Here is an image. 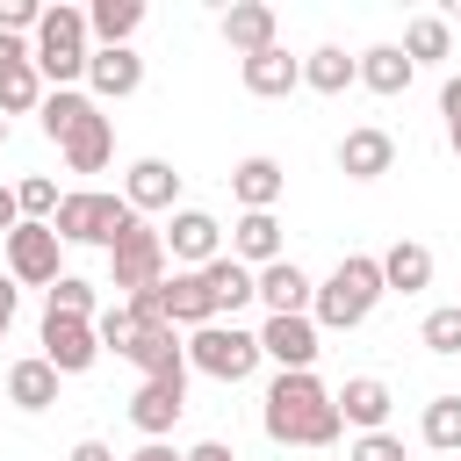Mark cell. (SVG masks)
Wrapping results in <instances>:
<instances>
[{
    "mask_svg": "<svg viewBox=\"0 0 461 461\" xmlns=\"http://www.w3.org/2000/svg\"><path fill=\"white\" fill-rule=\"evenodd\" d=\"M259 418H267V439H274V447H331V439L346 432L339 396L317 382V367H303V375H274Z\"/></svg>",
    "mask_w": 461,
    "mask_h": 461,
    "instance_id": "obj_1",
    "label": "cell"
},
{
    "mask_svg": "<svg viewBox=\"0 0 461 461\" xmlns=\"http://www.w3.org/2000/svg\"><path fill=\"white\" fill-rule=\"evenodd\" d=\"M43 137L65 151V166L72 173H101L108 158H115V130H108V115L86 101V94H72V86H58V94H43Z\"/></svg>",
    "mask_w": 461,
    "mask_h": 461,
    "instance_id": "obj_2",
    "label": "cell"
},
{
    "mask_svg": "<svg viewBox=\"0 0 461 461\" xmlns=\"http://www.w3.org/2000/svg\"><path fill=\"white\" fill-rule=\"evenodd\" d=\"M382 295H389V288H382V259L346 252V259L317 281V310H310V317H317V331H360Z\"/></svg>",
    "mask_w": 461,
    "mask_h": 461,
    "instance_id": "obj_3",
    "label": "cell"
},
{
    "mask_svg": "<svg viewBox=\"0 0 461 461\" xmlns=\"http://www.w3.org/2000/svg\"><path fill=\"white\" fill-rule=\"evenodd\" d=\"M94 29H86V7H43V29H36V72L43 79H58V86H72V79H86V58H94V43H86Z\"/></svg>",
    "mask_w": 461,
    "mask_h": 461,
    "instance_id": "obj_4",
    "label": "cell"
},
{
    "mask_svg": "<svg viewBox=\"0 0 461 461\" xmlns=\"http://www.w3.org/2000/svg\"><path fill=\"white\" fill-rule=\"evenodd\" d=\"M130 223H137V209H130L122 194H101V187H72V194L58 202V216H50V230H58L65 245H115Z\"/></svg>",
    "mask_w": 461,
    "mask_h": 461,
    "instance_id": "obj_5",
    "label": "cell"
},
{
    "mask_svg": "<svg viewBox=\"0 0 461 461\" xmlns=\"http://www.w3.org/2000/svg\"><path fill=\"white\" fill-rule=\"evenodd\" d=\"M267 353H259V331H245V324H202V331H187V367H202V375H216V382H252V367H259Z\"/></svg>",
    "mask_w": 461,
    "mask_h": 461,
    "instance_id": "obj_6",
    "label": "cell"
},
{
    "mask_svg": "<svg viewBox=\"0 0 461 461\" xmlns=\"http://www.w3.org/2000/svg\"><path fill=\"white\" fill-rule=\"evenodd\" d=\"M166 267H173V259H166V230H151L144 216L108 245V281H115L122 295H151V288L166 281Z\"/></svg>",
    "mask_w": 461,
    "mask_h": 461,
    "instance_id": "obj_7",
    "label": "cell"
},
{
    "mask_svg": "<svg viewBox=\"0 0 461 461\" xmlns=\"http://www.w3.org/2000/svg\"><path fill=\"white\" fill-rule=\"evenodd\" d=\"M58 252H65V238L50 230V223H22L14 238H7V274H14V288H58Z\"/></svg>",
    "mask_w": 461,
    "mask_h": 461,
    "instance_id": "obj_8",
    "label": "cell"
},
{
    "mask_svg": "<svg viewBox=\"0 0 461 461\" xmlns=\"http://www.w3.org/2000/svg\"><path fill=\"white\" fill-rule=\"evenodd\" d=\"M166 259H180L187 274H202L209 259H223V223L209 209H173L166 223Z\"/></svg>",
    "mask_w": 461,
    "mask_h": 461,
    "instance_id": "obj_9",
    "label": "cell"
},
{
    "mask_svg": "<svg viewBox=\"0 0 461 461\" xmlns=\"http://www.w3.org/2000/svg\"><path fill=\"white\" fill-rule=\"evenodd\" d=\"M43 360H50L58 375H86V367L101 360L94 317H50V310H43Z\"/></svg>",
    "mask_w": 461,
    "mask_h": 461,
    "instance_id": "obj_10",
    "label": "cell"
},
{
    "mask_svg": "<svg viewBox=\"0 0 461 461\" xmlns=\"http://www.w3.org/2000/svg\"><path fill=\"white\" fill-rule=\"evenodd\" d=\"M259 353L267 360H281V375H303V367H317V317H267L259 324Z\"/></svg>",
    "mask_w": 461,
    "mask_h": 461,
    "instance_id": "obj_11",
    "label": "cell"
},
{
    "mask_svg": "<svg viewBox=\"0 0 461 461\" xmlns=\"http://www.w3.org/2000/svg\"><path fill=\"white\" fill-rule=\"evenodd\" d=\"M180 411H187V375H158V382H144V389L130 396V425H137L144 439H166Z\"/></svg>",
    "mask_w": 461,
    "mask_h": 461,
    "instance_id": "obj_12",
    "label": "cell"
},
{
    "mask_svg": "<svg viewBox=\"0 0 461 461\" xmlns=\"http://www.w3.org/2000/svg\"><path fill=\"white\" fill-rule=\"evenodd\" d=\"M259 303H267V317H310L317 310V281L295 259H274V267H259Z\"/></svg>",
    "mask_w": 461,
    "mask_h": 461,
    "instance_id": "obj_13",
    "label": "cell"
},
{
    "mask_svg": "<svg viewBox=\"0 0 461 461\" xmlns=\"http://www.w3.org/2000/svg\"><path fill=\"white\" fill-rule=\"evenodd\" d=\"M158 317L166 324H187V331H202V324H216V295H209V281L202 274H166L158 281Z\"/></svg>",
    "mask_w": 461,
    "mask_h": 461,
    "instance_id": "obj_14",
    "label": "cell"
},
{
    "mask_svg": "<svg viewBox=\"0 0 461 461\" xmlns=\"http://www.w3.org/2000/svg\"><path fill=\"white\" fill-rule=\"evenodd\" d=\"M389 166H396V137H389V130L360 122V130L339 137V173H346V180H382Z\"/></svg>",
    "mask_w": 461,
    "mask_h": 461,
    "instance_id": "obj_15",
    "label": "cell"
},
{
    "mask_svg": "<svg viewBox=\"0 0 461 461\" xmlns=\"http://www.w3.org/2000/svg\"><path fill=\"white\" fill-rule=\"evenodd\" d=\"M223 43L238 50V65H245V58H259V50H274V43H281L274 7H267V0H238V7L223 14Z\"/></svg>",
    "mask_w": 461,
    "mask_h": 461,
    "instance_id": "obj_16",
    "label": "cell"
},
{
    "mask_svg": "<svg viewBox=\"0 0 461 461\" xmlns=\"http://www.w3.org/2000/svg\"><path fill=\"white\" fill-rule=\"evenodd\" d=\"M86 86H94L101 101H130V94L144 86V58H137V50H101V43H94V58H86Z\"/></svg>",
    "mask_w": 461,
    "mask_h": 461,
    "instance_id": "obj_17",
    "label": "cell"
},
{
    "mask_svg": "<svg viewBox=\"0 0 461 461\" xmlns=\"http://www.w3.org/2000/svg\"><path fill=\"white\" fill-rule=\"evenodd\" d=\"M238 79H245V94H259V101H281V94H295V86H303V58H288V50L274 43V50L245 58V65H238Z\"/></svg>",
    "mask_w": 461,
    "mask_h": 461,
    "instance_id": "obj_18",
    "label": "cell"
},
{
    "mask_svg": "<svg viewBox=\"0 0 461 461\" xmlns=\"http://www.w3.org/2000/svg\"><path fill=\"white\" fill-rule=\"evenodd\" d=\"M122 202H130L137 216L173 209V202H180V173H173L166 158H137V166H130V180H122Z\"/></svg>",
    "mask_w": 461,
    "mask_h": 461,
    "instance_id": "obj_19",
    "label": "cell"
},
{
    "mask_svg": "<svg viewBox=\"0 0 461 461\" xmlns=\"http://www.w3.org/2000/svg\"><path fill=\"white\" fill-rule=\"evenodd\" d=\"M230 259L274 267V259H281V216H274V209H245V216L230 223Z\"/></svg>",
    "mask_w": 461,
    "mask_h": 461,
    "instance_id": "obj_20",
    "label": "cell"
},
{
    "mask_svg": "<svg viewBox=\"0 0 461 461\" xmlns=\"http://www.w3.org/2000/svg\"><path fill=\"white\" fill-rule=\"evenodd\" d=\"M202 281H209V295H216V317H230V324H238V310H245V303H259V274H252L245 259H230V252H223V259H209V267H202Z\"/></svg>",
    "mask_w": 461,
    "mask_h": 461,
    "instance_id": "obj_21",
    "label": "cell"
},
{
    "mask_svg": "<svg viewBox=\"0 0 461 461\" xmlns=\"http://www.w3.org/2000/svg\"><path fill=\"white\" fill-rule=\"evenodd\" d=\"M281 187H288V173H281V158H267V151H252V158L230 166V194H238L245 209H274Z\"/></svg>",
    "mask_w": 461,
    "mask_h": 461,
    "instance_id": "obj_22",
    "label": "cell"
},
{
    "mask_svg": "<svg viewBox=\"0 0 461 461\" xmlns=\"http://www.w3.org/2000/svg\"><path fill=\"white\" fill-rule=\"evenodd\" d=\"M58 382H65V375H58L43 353H29V360L7 367V403H14V411H50V403H58Z\"/></svg>",
    "mask_w": 461,
    "mask_h": 461,
    "instance_id": "obj_23",
    "label": "cell"
},
{
    "mask_svg": "<svg viewBox=\"0 0 461 461\" xmlns=\"http://www.w3.org/2000/svg\"><path fill=\"white\" fill-rule=\"evenodd\" d=\"M382 288H389V295H418V288H432V252H425L418 238H396V245L382 252Z\"/></svg>",
    "mask_w": 461,
    "mask_h": 461,
    "instance_id": "obj_24",
    "label": "cell"
},
{
    "mask_svg": "<svg viewBox=\"0 0 461 461\" xmlns=\"http://www.w3.org/2000/svg\"><path fill=\"white\" fill-rule=\"evenodd\" d=\"M331 396H339V418H346V425H360V432H382V418H389V403H396V396H389V382H375V375H353V382H346V389H331Z\"/></svg>",
    "mask_w": 461,
    "mask_h": 461,
    "instance_id": "obj_25",
    "label": "cell"
},
{
    "mask_svg": "<svg viewBox=\"0 0 461 461\" xmlns=\"http://www.w3.org/2000/svg\"><path fill=\"white\" fill-rule=\"evenodd\" d=\"M86 29L101 36V50H130V36L144 29V0H94Z\"/></svg>",
    "mask_w": 461,
    "mask_h": 461,
    "instance_id": "obj_26",
    "label": "cell"
},
{
    "mask_svg": "<svg viewBox=\"0 0 461 461\" xmlns=\"http://www.w3.org/2000/svg\"><path fill=\"white\" fill-rule=\"evenodd\" d=\"M411 58H403V43H375V50H360V86H375V94H403L411 86Z\"/></svg>",
    "mask_w": 461,
    "mask_h": 461,
    "instance_id": "obj_27",
    "label": "cell"
},
{
    "mask_svg": "<svg viewBox=\"0 0 461 461\" xmlns=\"http://www.w3.org/2000/svg\"><path fill=\"white\" fill-rule=\"evenodd\" d=\"M353 79H360V58H346L339 43H324V50L303 58V86H317V94H346Z\"/></svg>",
    "mask_w": 461,
    "mask_h": 461,
    "instance_id": "obj_28",
    "label": "cell"
},
{
    "mask_svg": "<svg viewBox=\"0 0 461 461\" xmlns=\"http://www.w3.org/2000/svg\"><path fill=\"white\" fill-rule=\"evenodd\" d=\"M29 108H43V72H36V58L0 65V115H29Z\"/></svg>",
    "mask_w": 461,
    "mask_h": 461,
    "instance_id": "obj_29",
    "label": "cell"
},
{
    "mask_svg": "<svg viewBox=\"0 0 461 461\" xmlns=\"http://www.w3.org/2000/svg\"><path fill=\"white\" fill-rule=\"evenodd\" d=\"M418 432H425V447H439V454H461V396H432Z\"/></svg>",
    "mask_w": 461,
    "mask_h": 461,
    "instance_id": "obj_30",
    "label": "cell"
},
{
    "mask_svg": "<svg viewBox=\"0 0 461 461\" xmlns=\"http://www.w3.org/2000/svg\"><path fill=\"white\" fill-rule=\"evenodd\" d=\"M454 50V29H447V14H418L411 29H403V58L418 65V58H447Z\"/></svg>",
    "mask_w": 461,
    "mask_h": 461,
    "instance_id": "obj_31",
    "label": "cell"
},
{
    "mask_svg": "<svg viewBox=\"0 0 461 461\" xmlns=\"http://www.w3.org/2000/svg\"><path fill=\"white\" fill-rule=\"evenodd\" d=\"M94 331H101V353H130V346H137V331H144V317H137L130 303H115V310H101V317H94Z\"/></svg>",
    "mask_w": 461,
    "mask_h": 461,
    "instance_id": "obj_32",
    "label": "cell"
},
{
    "mask_svg": "<svg viewBox=\"0 0 461 461\" xmlns=\"http://www.w3.org/2000/svg\"><path fill=\"white\" fill-rule=\"evenodd\" d=\"M14 194H22V223H50V216H58V202H65V194H58V180H43V173H29Z\"/></svg>",
    "mask_w": 461,
    "mask_h": 461,
    "instance_id": "obj_33",
    "label": "cell"
},
{
    "mask_svg": "<svg viewBox=\"0 0 461 461\" xmlns=\"http://www.w3.org/2000/svg\"><path fill=\"white\" fill-rule=\"evenodd\" d=\"M50 317H94V281H79V274H58V288H50V303H43Z\"/></svg>",
    "mask_w": 461,
    "mask_h": 461,
    "instance_id": "obj_34",
    "label": "cell"
},
{
    "mask_svg": "<svg viewBox=\"0 0 461 461\" xmlns=\"http://www.w3.org/2000/svg\"><path fill=\"white\" fill-rule=\"evenodd\" d=\"M418 339H425V353H461V303L432 310V317L418 324Z\"/></svg>",
    "mask_w": 461,
    "mask_h": 461,
    "instance_id": "obj_35",
    "label": "cell"
},
{
    "mask_svg": "<svg viewBox=\"0 0 461 461\" xmlns=\"http://www.w3.org/2000/svg\"><path fill=\"white\" fill-rule=\"evenodd\" d=\"M346 461H403V439H396V432H360V439L346 447Z\"/></svg>",
    "mask_w": 461,
    "mask_h": 461,
    "instance_id": "obj_36",
    "label": "cell"
},
{
    "mask_svg": "<svg viewBox=\"0 0 461 461\" xmlns=\"http://www.w3.org/2000/svg\"><path fill=\"white\" fill-rule=\"evenodd\" d=\"M22 29H43V7L36 0H0V36H22Z\"/></svg>",
    "mask_w": 461,
    "mask_h": 461,
    "instance_id": "obj_37",
    "label": "cell"
},
{
    "mask_svg": "<svg viewBox=\"0 0 461 461\" xmlns=\"http://www.w3.org/2000/svg\"><path fill=\"white\" fill-rule=\"evenodd\" d=\"M439 115H447V144L461 151V79H447V86H439Z\"/></svg>",
    "mask_w": 461,
    "mask_h": 461,
    "instance_id": "obj_38",
    "label": "cell"
},
{
    "mask_svg": "<svg viewBox=\"0 0 461 461\" xmlns=\"http://www.w3.org/2000/svg\"><path fill=\"white\" fill-rule=\"evenodd\" d=\"M14 230H22V194L0 187V238H14Z\"/></svg>",
    "mask_w": 461,
    "mask_h": 461,
    "instance_id": "obj_39",
    "label": "cell"
},
{
    "mask_svg": "<svg viewBox=\"0 0 461 461\" xmlns=\"http://www.w3.org/2000/svg\"><path fill=\"white\" fill-rule=\"evenodd\" d=\"M65 461H122V454H115V447H108V439H79V447H72V454H65Z\"/></svg>",
    "mask_w": 461,
    "mask_h": 461,
    "instance_id": "obj_40",
    "label": "cell"
},
{
    "mask_svg": "<svg viewBox=\"0 0 461 461\" xmlns=\"http://www.w3.org/2000/svg\"><path fill=\"white\" fill-rule=\"evenodd\" d=\"M187 461H238V454H230L223 439H194V447H187Z\"/></svg>",
    "mask_w": 461,
    "mask_h": 461,
    "instance_id": "obj_41",
    "label": "cell"
},
{
    "mask_svg": "<svg viewBox=\"0 0 461 461\" xmlns=\"http://www.w3.org/2000/svg\"><path fill=\"white\" fill-rule=\"evenodd\" d=\"M14 303H22V288H14V274H0V331L14 324Z\"/></svg>",
    "mask_w": 461,
    "mask_h": 461,
    "instance_id": "obj_42",
    "label": "cell"
},
{
    "mask_svg": "<svg viewBox=\"0 0 461 461\" xmlns=\"http://www.w3.org/2000/svg\"><path fill=\"white\" fill-rule=\"evenodd\" d=\"M122 461H187V454H173L166 439H144V447H137V454H122Z\"/></svg>",
    "mask_w": 461,
    "mask_h": 461,
    "instance_id": "obj_43",
    "label": "cell"
},
{
    "mask_svg": "<svg viewBox=\"0 0 461 461\" xmlns=\"http://www.w3.org/2000/svg\"><path fill=\"white\" fill-rule=\"evenodd\" d=\"M22 58H36V50H29L22 36H0V65H22Z\"/></svg>",
    "mask_w": 461,
    "mask_h": 461,
    "instance_id": "obj_44",
    "label": "cell"
},
{
    "mask_svg": "<svg viewBox=\"0 0 461 461\" xmlns=\"http://www.w3.org/2000/svg\"><path fill=\"white\" fill-rule=\"evenodd\" d=\"M0 144H7V115H0Z\"/></svg>",
    "mask_w": 461,
    "mask_h": 461,
    "instance_id": "obj_45",
    "label": "cell"
}]
</instances>
